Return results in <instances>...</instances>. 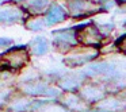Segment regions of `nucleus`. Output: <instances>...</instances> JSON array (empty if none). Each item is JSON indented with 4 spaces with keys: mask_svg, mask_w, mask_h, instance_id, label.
<instances>
[{
    "mask_svg": "<svg viewBox=\"0 0 126 112\" xmlns=\"http://www.w3.org/2000/svg\"><path fill=\"white\" fill-rule=\"evenodd\" d=\"M118 47H119V50H122V51L126 53V35L122 37V38L119 39V42H118Z\"/></svg>",
    "mask_w": 126,
    "mask_h": 112,
    "instance_id": "17",
    "label": "nucleus"
},
{
    "mask_svg": "<svg viewBox=\"0 0 126 112\" xmlns=\"http://www.w3.org/2000/svg\"><path fill=\"white\" fill-rule=\"evenodd\" d=\"M69 14L75 18H81L98 11V7L91 0H68Z\"/></svg>",
    "mask_w": 126,
    "mask_h": 112,
    "instance_id": "1",
    "label": "nucleus"
},
{
    "mask_svg": "<svg viewBox=\"0 0 126 112\" xmlns=\"http://www.w3.org/2000/svg\"><path fill=\"white\" fill-rule=\"evenodd\" d=\"M64 105H68L71 108H79V105L81 107V100H80L79 96L75 95H66L65 99H64Z\"/></svg>",
    "mask_w": 126,
    "mask_h": 112,
    "instance_id": "16",
    "label": "nucleus"
},
{
    "mask_svg": "<svg viewBox=\"0 0 126 112\" xmlns=\"http://www.w3.org/2000/svg\"><path fill=\"white\" fill-rule=\"evenodd\" d=\"M119 1H123V3H126V0H119Z\"/></svg>",
    "mask_w": 126,
    "mask_h": 112,
    "instance_id": "19",
    "label": "nucleus"
},
{
    "mask_svg": "<svg viewBox=\"0 0 126 112\" xmlns=\"http://www.w3.org/2000/svg\"><path fill=\"white\" fill-rule=\"evenodd\" d=\"M6 65H8L11 69H19L22 66H25L29 61L27 50L25 46H19L16 49H12L10 51L6 53V55H3Z\"/></svg>",
    "mask_w": 126,
    "mask_h": 112,
    "instance_id": "2",
    "label": "nucleus"
},
{
    "mask_svg": "<svg viewBox=\"0 0 126 112\" xmlns=\"http://www.w3.org/2000/svg\"><path fill=\"white\" fill-rule=\"evenodd\" d=\"M47 7V0H31L29 3V8L33 12H42Z\"/></svg>",
    "mask_w": 126,
    "mask_h": 112,
    "instance_id": "15",
    "label": "nucleus"
},
{
    "mask_svg": "<svg viewBox=\"0 0 126 112\" xmlns=\"http://www.w3.org/2000/svg\"><path fill=\"white\" fill-rule=\"evenodd\" d=\"M54 42L58 47H69L76 42V37L72 31H61L56 34Z\"/></svg>",
    "mask_w": 126,
    "mask_h": 112,
    "instance_id": "10",
    "label": "nucleus"
},
{
    "mask_svg": "<svg viewBox=\"0 0 126 112\" xmlns=\"http://www.w3.org/2000/svg\"><path fill=\"white\" fill-rule=\"evenodd\" d=\"M122 108H123V105L118 99L109 97V99H106V100L100 101L98 108H96L95 111L96 112H117Z\"/></svg>",
    "mask_w": 126,
    "mask_h": 112,
    "instance_id": "9",
    "label": "nucleus"
},
{
    "mask_svg": "<svg viewBox=\"0 0 126 112\" xmlns=\"http://www.w3.org/2000/svg\"><path fill=\"white\" fill-rule=\"evenodd\" d=\"M30 108H33V107H31V103L27 101L26 99H18V100H15L14 103L11 104V109L14 112H26Z\"/></svg>",
    "mask_w": 126,
    "mask_h": 112,
    "instance_id": "12",
    "label": "nucleus"
},
{
    "mask_svg": "<svg viewBox=\"0 0 126 112\" xmlns=\"http://www.w3.org/2000/svg\"><path fill=\"white\" fill-rule=\"evenodd\" d=\"M11 43H12L11 39H8V38H0V47H7V46H10Z\"/></svg>",
    "mask_w": 126,
    "mask_h": 112,
    "instance_id": "18",
    "label": "nucleus"
},
{
    "mask_svg": "<svg viewBox=\"0 0 126 112\" xmlns=\"http://www.w3.org/2000/svg\"><path fill=\"white\" fill-rule=\"evenodd\" d=\"M80 96L87 101H98L103 97V89L96 84H87L80 89Z\"/></svg>",
    "mask_w": 126,
    "mask_h": 112,
    "instance_id": "7",
    "label": "nucleus"
},
{
    "mask_svg": "<svg viewBox=\"0 0 126 112\" xmlns=\"http://www.w3.org/2000/svg\"><path fill=\"white\" fill-rule=\"evenodd\" d=\"M45 26V22L41 19V18H33V19H29L27 23H26V27L29 30H33V31H39L42 30Z\"/></svg>",
    "mask_w": 126,
    "mask_h": 112,
    "instance_id": "14",
    "label": "nucleus"
},
{
    "mask_svg": "<svg viewBox=\"0 0 126 112\" xmlns=\"http://www.w3.org/2000/svg\"><path fill=\"white\" fill-rule=\"evenodd\" d=\"M65 11L61 6H57V4H53L46 12V18H45V25L47 26H54L57 23L65 20Z\"/></svg>",
    "mask_w": 126,
    "mask_h": 112,
    "instance_id": "6",
    "label": "nucleus"
},
{
    "mask_svg": "<svg viewBox=\"0 0 126 112\" xmlns=\"http://www.w3.org/2000/svg\"><path fill=\"white\" fill-rule=\"evenodd\" d=\"M49 49V42L42 37H37L31 42V51L35 55H44Z\"/></svg>",
    "mask_w": 126,
    "mask_h": 112,
    "instance_id": "11",
    "label": "nucleus"
},
{
    "mask_svg": "<svg viewBox=\"0 0 126 112\" xmlns=\"http://www.w3.org/2000/svg\"><path fill=\"white\" fill-rule=\"evenodd\" d=\"M96 50L94 49H77L73 50L68 57L65 58V63L69 66H79L85 62H90L96 57Z\"/></svg>",
    "mask_w": 126,
    "mask_h": 112,
    "instance_id": "3",
    "label": "nucleus"
},
{
    "mask_svg": "<svg viewBox=\"0 0 126 112\" xmlns=\"http://www.w3.org/2000/svg\"><path fill=\"white\" fill-rule=\"evenodd\" d=\"M4 1H6V0H4Z\"/></svg>",
    "mask_w": 126,
    "mask_h": 112,
    "instance_id": "20",
    "label": "nucleus"
},
{
    "mask_svg": "<svg viewBox=\"0 0 126 112\" xmlns=\"http://www.w3.org/2000/svg\"><path fill=\"white\" fill-rule=\"evenodd\" d=\"M77 39L87 46H96L102 42V35L95 26H87L79 33Z\"/></svg>",
    "mask_w": 126,
    "mask_h": 112,
    "instance_id": "4",
    "label": "nucleus"
},
{
    "mask_svg": "<svg viewBox=\"0 0 126 112\" xmlns=\"http://www.w3.org/2000/svg\"><path fill=\"white\" fill-rule=\"evenodd\" d=\"M23 16L18 7H4L0 10V23H14L20 20Z\"/></svg>",
    "mask_w": 126,
    "mask_h": 112,
    "instance_id": "8",
    "label": "nucleus"
},
{
    "mask_svg": "<svg viewBox=\"0 0 126 112\" xmlns=\"http://www.w3.org/2000/svg\"><path fill=\"white\" fill-rule=\"evenodd\" d=\"M25 93L31 96H57L58 90L54 88L49 87L46 84H41V82H37V84H27L23 88Z\"/></svg>",
    "mask_w": 126,
    "mask_h": 112,
    "instance_id": "5",
    "label": "nucleus"
},
{
    "mask_svg": "<svg viewBox=\"0 0 126 112\" xmlns=\"http://www.w3.org/2000/svg\"><path fill=\"white\" fill-rule=\"evenodd\" d=\"M90 70L95 72V73H98V74H106V73L112 72L114 68H112L111 65H109V63H106V62H102V63H95V65H92L90 68Z\"/></svg>",
    "mask_w": 126,
    "mask_h": 112,
    "instance_id": "13",
    "label": "nucleus"
}]
</instances>
